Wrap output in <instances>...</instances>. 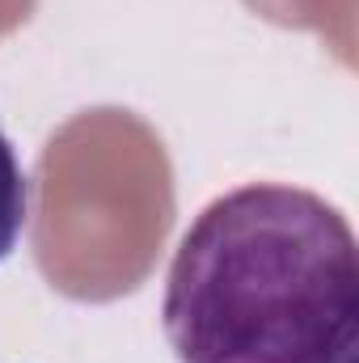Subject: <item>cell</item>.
<instances>
[{"mask_svg":"<svg viewBox=\"0 0 359 363\" xmlns=\"http://www.w3.org/2000/svg\"><path fill=\"white\" fill-rule=\"evenodd\" d=\"M161 317L182 363H338L359 351L355 233L313 190H228L186 228Z\"/></svg>","mask_w":359,"mask_h":363,"instance_id":"6da1fadb","label":"cell"},{"mask_svg":"<svg viewBox=\"0 0 359 363\" xmlns=\"http://www.w3.org/2000/svg\"><path fill=\"white\" fill-rule=\"evenodd\" d=\"M26 211H30L26 174H21V161H17L13 144L0 131V262L17 250V241L26 233Z\"/></svg>","mask_w":359,"mask_h":363,"instance_id":"7a4b0ae2","label":"cell"},{"mask_svg":"<svg viewBox=\"0 0 359 363\" xmlns=\"http://www.w3.org/2000/svg\"><path fill=\"white\" fill-rule=\"evenodd\" d=\"M359 359V351H355V355H343V359H338V363H355Z\"/></svg>","mask_w":359,"mask_h":363,"instance_id":"3957f363","label":"cell"}]
</instances>
